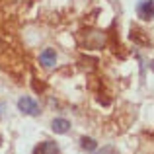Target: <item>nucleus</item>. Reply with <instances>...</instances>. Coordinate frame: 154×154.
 I'll use <instances>...</instances> for the list:
<instances>
[{
    "instance_id": "nucleus-1",
    "label": "nucleus",
    "mask_w": 154,
    "mask_h": 154,
    "mask_svg": "<svg viewBox=\"0 0 154 154\" xmlns=\"http://www.w3.org/2000/svg\"><path fill=\"white\" fill-rule=\"evenodd\" d=\"M18 107H20V111L22 113H26V115H37L39 113V105L35 100H31V98H20V102H18Z\"/></svg>"
},
{
    "instance_id": "nucleus-2",
    "label": "nucleus",
    "mask_w": 154,
    "mask_h": 154,
    "mask_svg": "<svg viewBox=\"0 0 154 154\" xmlns=\"http://www.w3.org/2000/svg\"><path fill=\"white\" fill-rule=\"evenodd\" d=\"M33 154H60V148L53 140H43L33 148Z\"/></svg>"
},
{
    "instance_id": "nucleus-3",
    "label": "nucleus",
    "mask_w": 154,
    "mask_h": 154,
    "mask_svg": "<svg viewBox=\"0 0 154 154\" xmlns=\"http://www.w3.org/2000/svg\"><path fill=\"white\" fill-rule=\"evenodd\" d=\"M139 16L144 20V22H150L152 20V0H140L139 2V8H137Z\"/></svg>"
},
{
    "instance_id": "nucleus-4",
    "label": "nucleus",
    "mask_w": 154,
    "mask_h": 154,
    "mask_svg": "<svg viewBox=\"0 0 154 154\" xmlns=\"http://www.w3.org/2000/svg\"><path fill=\"white\" fill-rule=\"evenodd\" d=\"M39 60H41V64L43 66H53V64H55V60H57V55H55V49H45L41 53V55H39Z\"/></svg>"
},
{
    "instance_id": "nucleus-5",
    "label": "nucleus",
    "mask_w": 154,
    "mask_h": 154,
    "mask_svg": "<svg viewBox=\"0 0 154 154\" xmlns=\"http://www.w3.org/2000/svg\"><path fill=\"white\" fill-rule=\"evenodd\" d=\"M51 127H53V131L55 133H59V135H64V133L70 129V123H68L66 119H55L51 123Z\"/></svg>"
},
{
    "instance_id": "nucleus-6",
    "label": "nucleus",
    "mask_w": 154,
    "mask_h": 154,
    "mask_svg": "<svg viewBox=\"0 0 154 154\" xmlns=\"http://www.w3.org/2000/svg\"><path fill=\"white\" fill-rule=\"evenodd\" d=\"M80 146H82L84 150H88V152H94L98 144H96V140L90 139V137H82V139H80Z\"/></svg>"
},
{
    "instance_id": "nucleus-7",
    "label": "nucleus",
    "mask_w": 154,
    "mask_h": 154,
    "mask_svg": "<svg viewBox=\"0 0 154 154\" xmlns=\"http://www.w3.org/2000/svg\"><path fill=\"white\" fill-rule=\"evenodd\" d=\"M98 154H117V150H115L113 146H103V148H102V150H100Z\"/></svg>"
},
{
    "instance_id": "nucleus-8",
    "label": "nucleus",
    "mask_w": 154,
    "mask_h": 154,
    "mask_svg": "<svg viewBox=\"0 0 154 154\" xmlns=\"http://www.w3.org/2000/svg\"><path fill=\"white\" fill-rule=\"evenodd\" d=\"M2 109H4V105H2V103H0V115H2Z\"/></svg>"
},
{
    "instance_id": "nucleus-9",
    "label": "nucleus",
    "mask_w": 154,
    "mask_h": 154,
    "mask_svg": "<svg viewBox=\"0 0 154 154\" xmlns=\"http://www.w3.org/2000/svg\"><path fill=\"white\" fill-rule=\"evenodd\" d=\"M2 143H4V139H2V135H0V146H2Z\"/></svg>"
}]
</instances>
